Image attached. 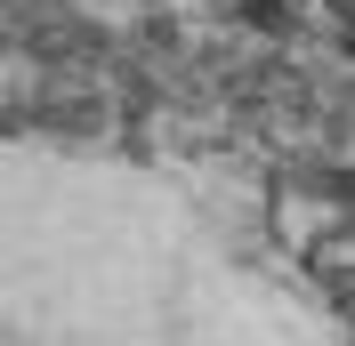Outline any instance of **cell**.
I'll list each match as a JSON object with an SVG mask.
<instances>
[{
	"mask_svg": "<svg viewBox=\"0 0 355 346\" xmlns=\"http://www.w3.org/2000/svg\"><path fill=\"white\" fill-rule=\"evenodd\" d=\"M347 8H355V0H347Z\"/></svg>",
	"mask_w": 355,
	"mask_h": 346,
	"instance_id": "obj_1",
	"label": "cell"
}]
</instances>
